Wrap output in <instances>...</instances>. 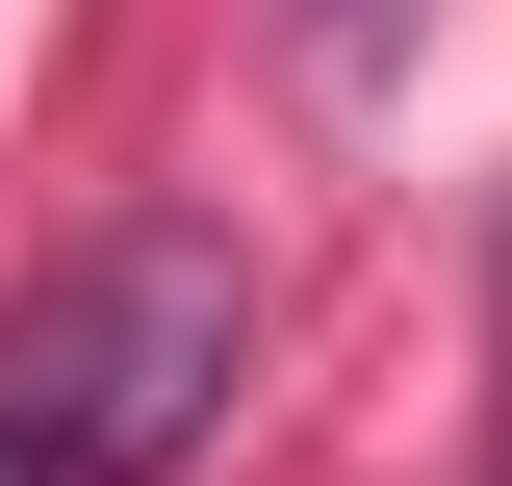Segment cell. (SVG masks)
<instances>
[{"label": "cell", "mask_w": 512, "mask_h": 486, "mask_svg": "<svg viewBox=\"0 0 512 486\" xmlns=\"http://www.w3.org/2000/svg\"><path fill=\"white\" fill-rule=\"evenodd\" d=\"M256 384V256L205 205H128L0 307V486H180Z\"/></svg>", "instance_id": "obj_1"}]
</instances>
